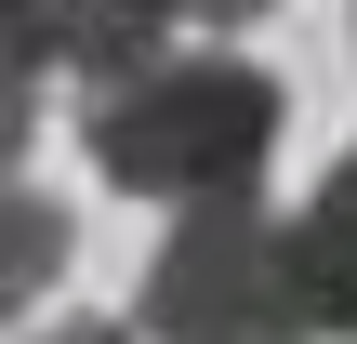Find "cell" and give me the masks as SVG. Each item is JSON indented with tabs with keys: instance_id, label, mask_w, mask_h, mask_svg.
<instances>
[{
	"instance_id": "ba28073f",
	"label": "cell",
	"mask_w": 357,
	"mask_h": 344,
	"mask_svg": "<svg viewBox=\"0 0 357 344\" xmlns=\"http://www.w3.org/2000/svg\"><path fill=\"white\" fill-rule=\"evenodd\" d=\"M40 344H146V331H106V318H79V331H40Z\"/></svg>"
},
{
	"instance_id": "6da1fadb",
	"label": "cell",
	"mask_w": 357,
	"mask_h": 344,
	"mask_svg": "<svg viewBox=\"0 0 357 344\" xmlns=\"http://www.w3.org/2000/svg\"><path fill=\"white\" fill-rule=\"evenodd\" d=\"M278 133H291V93H278L252 53H212V40H199V53L159 40L146 66L79 80V146H93V172H106L119 199H159V212L265 186Z\"/></svg>"
},
{
	"instance_id": "9c48e42d",
	"label": "cell",
	"mask_w": 357,
	"mask_h": 344,
	"mask_svg": "<svg viewBox=\"0 0 357 344\" xmlns=\"http://www.w3.org/2000/svg\"><path fill=\"white\" fill-rule=\"evenodd\" d=\"M13 159H26V119H0V172H13Z\"/></svg>"
},
{
	"instance_id": "3957f363",
	"label": "cell",
	"mask_w": 357,
	"mask_h": 344,
	"mask_svg": "<svg viewBox=\"0 0 357 344\" xmlns=\"http://www.w3.org/2000/svg\"><path fill=\"white\" fill-rule=\"evenodd\" d=\"M26 27H40V53L66 80H119L185 27V0H26Z\"/></svg>"
},
{
	"instance_id": "7a4b0ae2",
	"label": "cell",
	"mask_w": 357,
	"mask_h": 344,
	"mask_svg": "<svg viewBox=\"0 0 357 344\" xmlns=\"http://www.w3.org/2000/svg\"><path fill=\"white\" fill-rule=\"evenodd\" d=\"M146 344H318L291 212H265L252 186L238 199H185L159 265H146Z\"/></svg>"
},
{
	"instance_id": "52a82bcc",
	"label": "cell",
	"mask_w": 357,
	"mask_h": 344,
	"mask_svg": "<svg viewBox=\"0 0 357 344\" xmlns=\"http://www.w3.org/2000/svg\"><path fill=\"white\" fill-rule=\"evenodd\" d=\"M185 27H265V0H185Z\"/></svg>"
},
{
	"instance_id": "5b68a950",
	"label": "cell",
	"mask_w": 357,
	"mask_h": 344,
	"mask_svg": "<svg viewBox=\"0 0 357 344\" xmlns=\"http://www.w3.org/2000/svg\"><path fill=\"white\" fill-rule=\"evenodd\" d=\"M66 278V199H40L26 172H0V318H26Z\"/></svg>"
},
{
	"instance_id": "277c9868",
	"label": "cell",
	"mask_w": 357,
	"mask_h": 344,
	"mask_svg": "<svg viewBox=\"0 0 357 344\" xmlns=\"http://www.w3.org/2000/svg\"><path fill=\"white\" fill-rule=\"evenodd\" d=\"M305 239V292H318V344H357V146L318 172V199L291 212Z\"/></svg>"
},
{
	"instance_id": "8992f818",
	"label": "cell",
	"mask_w": 357,
	"mask_h": 344,
	"mask_svg": "<svg viewBox=\"0 0 357 344\" xmlns=\"http://www.w3.org/2000/svg\"><path fill=\"white\" fill-rule=\"evenodd\" d=\"M40 80H53V53H40V27H26V0H0V119L40 133Z\"/></svg>"
}]
</instances>
